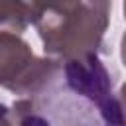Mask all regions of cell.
<instances>
[{"label": "cell", "instance_id": "1", "mask_svg": "<svg viewBox=\"0 0 126 126\" xmlns=\"http://www.w3.org/2000/svg\"><path fill=\"white\" fill-rule=\"evenodd\" d=\"M12 116L16 126H126L112 73L98 55L57 61L37 93L14 100Z\"/></svg>", "mask_w": 126, "mask_h": 126}, {"label": "cell", "instance_id": "2", "mask_svg": "<svg viewBox=\"0 0 126 126\" xmlns=\"http://www.w3.org/2000/svg\"><path fill=\"white\" fill-rule=\"evenodd\" d=\"M110 2H33V28L45 57L77 61L106 53L104 33L110 24Z\"/></svg>", "mask_w": 126, "mask_h": 126}, {"label": "cell", "instance_id": "3", "mask_svg": "<svg viewBox=\"0 0 126 126\" xmlns=\"http://www.w3.org/2000/svg\"><path fill=\"white\" fill-rule=\"evenodd\" d=\"M57 61L37 57L32 47L12 32H0V83L20 98H28L39 91L49 79Z\"/></svg>", "mask_w": 126, "mask_h": 126}, {"label": "cell", "instance_id": "4", "mask_svg": "<svg viewBox=\"0 0 126 126\" xmlns=\"http://www.w3.org/2000/svg\"><path fill=\"white\" fill-rule=\"evenodd\" d=\"M0 26L4 32L20 35L28 26H33V2H2Z\"/></svg>", "mask_w": 126, "mask_h": 126}, {"label": "cell", "instance_id": "5", "mask_svg": "<svg viewBox=\"0 0 126 126\" xmlns=\"http://www.w3.org/2000/svg\"><path fill=\"white\" fill-rule=\"evenodd\" d=\"M2 126H16V122H14V116H12V110L4 104L2 106Z\"/></svg>", "mask_w": 126, "mask_h": 126}, {"label": "cell", "instance_id": "6", "mask_svg": "<svg viewBox=\"0 0 126 126\" xmlns=\"http://www.w3.org/2000/svg\"><path fill=\"white\" fill-rule=\"evenodd\" d=\"M120 57H122V63L126 67V32L122 35V41H120Z\"/></svg>", "mask_w": 126, "mask_h": 126}, {"label": "cell", "instance_id": "7", "mask_svg": "<svg viewBox=\"0 0 126 126\" xmlns=\"http://www.w3.org/2000/svg\"><path fill=\"white\" fill-rule=\"evenodd\" d=\"M120 102H122V110H124V118H126V83L120 87Z\"/></svg>", "mask_w": 126, "mask_h": 126}, {"label": "cell", "instance_id": "8", "mask_svg": "<svg viewBox=\"0 0 126 126\" xmlns=\"http://www.w3.org/2000/svg\"><path fill=\"white\" fill-rule=\"evenodd\" d=\"M124 18H126V4H124Z\"/></svg>", "mask_w": 126, "mask_h": 126}]
</instances>
